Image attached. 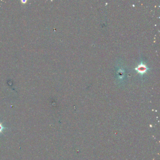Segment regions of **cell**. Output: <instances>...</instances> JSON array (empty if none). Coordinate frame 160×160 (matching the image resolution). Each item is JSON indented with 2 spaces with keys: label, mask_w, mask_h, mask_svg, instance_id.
<instances>
[{
  "label": "cell",
  "mask_w": 160,
  "mask_h": 160,
  "mask_svg": "<svg viewBox=\"0 0 160 160\" xmlns=\"http://www.w3.org/2000/svg\"><path fill=\"white\" fill-rule=\"evenodd\" d=\"M3 127L1 125V123H0V133H2L3 132Z\"/></svg>",
  "instance_id": "2"
},
{
  "label": "cell",
  "mask_w": 160,
  "mask_h": 160,
  "mask_svg": "<svg viewBox=\"0 0 160 160\" xmlns=\"http://www.w3.org/2000/svg\"><path fill=\"white\" fill-rule=\"evenodd\" d=\"M136 70H137L138 72L141 73V74H143L146 72V71L147 70V68L145 64H141L137 67V68H136Z\"/></svg>",
  "instance_id": "1"
}]
</instances>
